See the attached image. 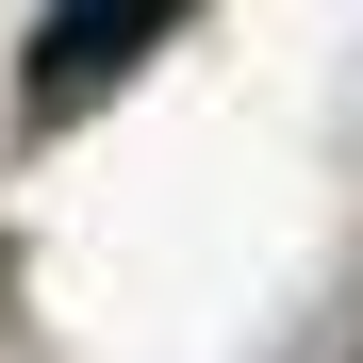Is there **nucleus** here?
Masks as SVG:
<instances>
[{
    "mask_svg": "<svg viewBox=\"0 0 363 363\" xmlns=\"http://www.w3.org/2000/svg\"><path fill=\"white\" fill-rule=\"evenodd\" d=\"M182 17H199V0H50V17H33V50H17V99H33V116L116 99V83H133Z\"/></svg>",
    "mask_w": 363,
    "mask_h": 363,
    "instance_id": "1",
    "label": "nucleus"
}]
</instances>
